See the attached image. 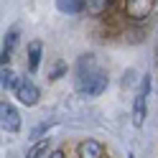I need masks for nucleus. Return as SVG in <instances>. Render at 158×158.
I'll return each instance as SVG.
<instances>
[{"label":"nucleus","mask_w":158,"mask_h":158,"mask_svg":"<svg viewBox=\"0 0 158 158\" xmlns=\"http://www.w3.org/2000/svg\"><path fill=\"white\" fill-rule=\"evenodd\" d=\"M77 89L87 94V97H97L107 89V74L102 69H97L92 74H84V77H77Z\"/></svg>","instance_id":"obj_1"},{"label":"nucleus","mask_w":158,"mask_h":158,"mask_svg":"<svg viewBox=\"0 0 158 158\" xmlns=\"http://www.w3.org/2000/svg\"><path fill=\"white\" fill-rule=\"evenodd\" d=\"M148 92H151V77H143L140 89H138L135 102H133V123H135L138 127L145 123V100H148Z\"/></svg>","instance_id":"obj_2"},{"label":"nucleus","mask_w":158,"mask_h":158,"mask_svg":"<svg viewBox=\"0 0 158 158\" xmlns=\"http://www.w3.org/2000/svg\"><path fill=\"white\" fill-rule=\"evenodd\" d=\"M156 0H125V15L133 21H145L153 13Z\"/></svg>","instance_id":"obj_3"},{"label":"nucleus","mask_w":158,"mask_h":158,"mask_svg":"<svg viewBox=\"0 0 158 158\" xmlns=\"http://www.w3.org/2000/svg\"><path fill=\"white\" fill-rule=\"evenodd\" d=\"M15 97L21 100L26 107H33L38 102V97H41V92H38V87L31 82V79H18V87H15Z\"/></svg>","instance_id":"obj_4"},{"label":"nucleus","mask_w":158,"mask_h":158,"mask_svg":"<svg viewBox=\"0 0 158 158\" xmlns=\"http://www.w3.org/2000/svg\"><path fill=\"white\" fill-rule=\"evenodd\" d=\"M0 123H3V127L8 133H18L21 130V115H18V110L13 105H8V102L0 105Z\"/></svg>","instance_id":"obj_5"},{"label":"nucleus","mask_w":158,"mask_h":158,"mask_svg":"<svg viewBox=\"0 0 158 158\" xmlns=\"http://www.w3.org/2000/svg\"><path fill=\"white\" fill-rule=\"evenodd\" d=\"M77 158H105V148L97 140H84L77 145Z\"/></svg>","instance_id":"obj_6"},{"label":"nucleus","mask_w":158,"mask_h":158,"mask_svg":"<svg viewBox=\"0 0 158 158\" xmlns=\"http://www.w3.org/2000/svg\"><path fill=\"white\" fill-rule=\"evenodd\" d=\"M41 54H44L41 41L28 44V69H31V72H36V69H38V64H41Z\"/></svg>","instance_id":"obj_7"},{"label":"nucleus","mask_w":158,"mask_h":158,"mask_svg":"<svg viewBox=\"0 0 158 158\" xmlns=\"http://www.w3.org/2000/svg\"><path fill=\"white\" fill-rule=\"evenodd\" d=\"M56 8L66 15H77L84 10V0H56Z\"/></svg>","instance_id":"obj_8"},{"label":"nucleus","mask_w":158,"mask_h":158,"mask_svg":"<svg viewBox=\"0 0 158 158\" xmlns=\"http://www.w3.org/2000/svg\"><path fill=\"white\" fill-rule=\"evenodd\" d=\"M15 44H18V31H10L5 36V44H3V66H8V61H10Z\"/></svg>","instance_id":"obj_9"},{"label":"nucleus","mask_w":158,"mask_h":158,"mask_svg":"<svg viewBox=\"0 0 158 158\" xmlns=\"http://www.w3.org/2000/svg\"><path fill=\"white\" fill-rule=\"evenodd\" d=\"M112 0H84V10L92 13V15H102L107 8H110Z\"/></svg>","instance_id":"obj_10"},{"label":"nucleus","mask_w":158,"mask_h":158,"mask_svg":"<svg viewBox=\"0 0 158 158\" xmlns=\"http://www.w3.org/2000/svg\"><path fill=\"white\" fill-rule=\"evenodd\" d=\"M0 77H3V79H0V82H3V89H15V87H18V79H15L10 66H3V74H0Z\"/></svg>","instance_id":"obj_11"},{"label":"nucleus","mask_w":158,"mask_h":158,"mask_svg":"<svg viewBox=\"0 0 158 158\" xmlns=\"http://www.w3.org/2000/svg\"><path fill=\"white\" fill-rule=\"evenodd\" d=\"M46 145H48V140H38V143L31 148V151H28V156H26V158H38L41 153H46Z\"/></svg>","instance_id":"obj_12"},{"label":"nucleus","mask_w":158,"mask_h":158,"mask_svg":"<svg viewBox=\"0 0 158 158\" xmlns=\"http://www.w3.org/2000/svg\"><path fill=\"white\" fill-rule=\"evenodd\" d=\"M64 69H66V66H64L61 61H59V64L54 66V74H51V79H59V77H61V74H64Z\"/></svg>","instance_id":"obj_13"},{"label":"nucleus","mask_w":158,"mask_h":158,"mask_svg":"<svg viewBox=\"0 0 158 158\" xmlns=\"http://www.w3.org/2000/svg\"><path fill=\"white\" fill-rule=\"evenodd\" d=\"M48 158H66V153H64V151H54Z\"/></svg>","instance_id":"obj_14"}]
</instances>
